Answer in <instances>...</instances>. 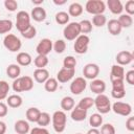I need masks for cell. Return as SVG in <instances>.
Segmentation results:
<instances>
[{"label": "cell", "mask_w": 134, "mask_h": 134, "mask_svg": "<svg viewBox=\"0 0 134 134\" xmlns=\"http://www.w3.org/2000/svg\"><path fill=\"white\" fill-rule=\"evenodd\" d=\"M87 87V82L86 79H84L83 76H77L75 79L72 80L71 84H70V92L74 95H79L82 92H84V90Z\"/></svg>", "instance_id": "cell-11"}, {"label": "cell", "mask_w": 134, "mask_h": 134, "mask_svg": "<svg viewBox=\"0 0 134 134\" xmlns=\"http://www.w3.org/2000/svg\"><path fill=\"white\" fill-rule=\"evenodd\" d=\"M52 46H53L52 41L50 39H48V38H44L36 46V51H37L38 54L47 55L52 50Z\"/></svg>", "instance_id": "cell-13"}, {"label": "cell", "mask_w": 134, "mask_h": 134, "mask_svg": "<svg viewBox=\"0 0 134 134\" xmlns=\"http://www.w3.org/2000/svg\"><path fill=\"white\" fill-rule=\"evenodd\" d=\"M76 66V60L72 55H67L63 60V67L69 68V69H75Z\"/></svg>", "instance_id": "cell-41"}, {"label": "cell", "mask_w": 134, "mask_h": 134, "mask_svg": "<svg viewBox=\"0 0 134 134\" xmlns=\"http://www.w3.org/2000/svg\"><path fill=\"white\" fill-rule=\"evenodd\" d=\"M70 117H71L72 120H74V121H83V120H85L86 117H87V111L84 110V109L79 108L77 106H74V108L71 110Z\"/></svg>", "instance_id": "cell-23"}, {"label": "cell", "mask_w": 134, "mask_h": 134, "mask_svg": "<svg viewBox=\"0 0 134 134\" xmlns=\"http://www.w3.org/2000/svg\"><path fill=\"white\" fill-rule=\"evenodd\" d=\"M107 28L108 31L112 35V36H118L120 35L122 28L119 24V22L117 21V19H111L107 22Z\"/></svg>", "instance_id": "cell-22"}, {"label": "cell", "mask_w": 134, "mask_h": 134, "mask_svg": "<svg viewBox=\"0 0 134 134\" xmlns=\"http://www.w3.org/2000/svg\"><path fill=\"white\" fill-rule=\"evenodd\" d=\"M41 114V111L36 108V107H30L26 110V113H25V116H26V119L27 121H30V122H37L38 119H39V116Z\"/></svg>", "instance_id": "cell-26"}, {"label": "cell", "mask_w": 134, "mask_h": 134, "mask_svg": "<svg viewBox=\"0 0 134 134\" xmlns=\"http://www.w3.org/2000/svg\"><path fill=\"white\" fill-rule=\"evenodd\" d=\"M53 3L55 5H63L66 3V0H53Z\"/></svg>", "instance_id": "cell-53"}, {"label": "cell", "mask_w": 134, "mask_h": 134, "mask_svg": "<svg viewBox=\"0 0 134 134\" xmlns=\"http://www.w3.org/2000/svg\"><path fill=\"white\" fill-rule=\"evenodd\" d=\"M59 87V82L57 81L55 77H49L45 83H44V89L47 92H54L58 90Z\"/></svg>", "instance_id": "cell-32"}, {"label": "cell", "mask_w": 134, "mask_h": 134, "mask_svg": "<svg viewBox=\"0 0 134 134\" xmlns=\"http://www.w3.org/2000/svg\"><path fill=\"white\" fill-rule=\"evenodd\" d=\"M87 134H100V132H99V130L97 128H91V129L88 130Z\"/></svg>", "instance_id": "cell-52"}, {"label": "cell", "mask_w": 134, "mask_h": 134, "mask_svg": "<svg viewBox=\"0 0 134 134\" xmlns=\"http://www.w3.org/2000/svg\"><path fill=\"white\" fill-rule=\"evenodd\" d=\"M49 63V60L47 58V55H41L38 54L35 60H34V64L37 68H45Z\"/></svg>", "instance_id": "cell-36"}, {"label": "cell", "mask_w": 134, "mask_h": 134, "mask_svg": "<svg viewBox=\"0 0 134 134\" xmlns=\"http://www.w3.org/2000/svg\"><path fill=\"white\" fill-rule=\"evenodd\" d=\"M4 7L8 12H15L18 8V2L16 0H5L4 1Z\"/></svg>", "instance_id": "cell-45"}, {"label": "cell", "mask_w": 134, "mask_h": 134, "mask_svg": "<svg viewBox=\"0 0 134 134\" xmlns=\"http://www.w3.org/2000/svg\"><path fill=\"white\" fill-rule=\"evenodd\" d=\"M111 110L117 114V115H121V116H130L132 113V107L129 103H125V102H115L111 105Z\"/></svg>", "instance_id": "cell-9"}, {"label": "cell", "mask_w": 134, "mask_h": 134, "mask_svg": "<svg viewBox=\"0 0 134 134\" xmlns=\"http://www.w3.org/2000/svg\"><path fill=\"white\" fill-rule=\"evenodd\" d=\"M75 134H83V133H75Z\"/></svg>", "instance_id": "cell-55"}, {"label": "cell", "mask_w": 134, "mask_h": 134, "mask_svg": "<svg viewBox=\"0 0 134 134\" xmlns=\"http://www.w3.org/2000/svg\"><path fill=\"white\" fill-rule=\"evenodd\" d=\"M21 36L27 40H30V39H34L36 36H37V29L34 25H30L27 29H25L24 31L21 32Z\"/></svg>", "instance_id": "cell-42"}, {"label": "cell", "mask_w": 134, "mask_h": 134, "mask_svg": "<svg viewBox=\"0 0 134 134\" xmlns=\"http://www.w3.org/2000/svg\"><path fill=\"white\" fill-rule=\"evenodd\" d=\"M117 21L119 22L121 28H129L133 24V18H132V16H130L128 14H121V15H119Z\"/></svg>", "instance_id": "cell-30"}, {"label": "cell", "mask_w": 134, "mask_h": 134, "mask_svg": "<svg viewBox=\"0 0 134 134\" xmlns=\"http://www.w3.org/2000/svg\"><path fill=\"white\" fill-rule=\"evenodd\" d=\"M13 22L9 19H0V35L7 34L13 28Z\"/></svg>", "instance_id": "cell-34"}, {"label": "cell", "mask_w": 134, "mask_h": 134, "mask_svg": "<svg viewBox=\"0 0 134 134\" xmlns=\"http://www.w3.org/2000/svg\"><path fill=\"white\" fill-rule=\"evenodd\" d=\"M100 134H115L116 130L112 124H104L100 126Z\"/></svg>", "instance_id": "cell-44"}, {"label": "cell", "mask_w": 134, "mask_h": 134, "mask_svg": "<svg viewBox=\"0 0 134 134\" xmlns=\"http://www.w3.org/2000/svg\"><path fill=\"white\" fill-rule=\"evenodd\" d=\"M94 106L99 114H107L111 111V102L106 94H98L94 98Z\"/></svg>", "instance_id": "cell-3"}, {"label": "cell", "mask_w": 134, "mask_h": 134, "mask_svg": "<svg viewBox=\"0 0 134 134\" xmlns=\"http://www.w3.org/2000/svg\"><path fill=\"white\" fill-rule=\"evenodd\" d=\"M52 49L57 52V53H63L66 49V42L62 39H59L57 40L54 43H53V46H52Z\"/></svg>", "instance_id": "cell-43"}, {"label": "cell", "mask_w": 134, "mask_h": 134, "mask_svg": "<svg viewBox=\"0 0 134 134\" xmlns=\"http://www.w3.org/2000/svg\"><path fill=\"white\" fill-rule=\"evenodd\" d=\"M6 129H7V127H6V124H5L4 121L0 120V134H5V132H6Z\"/></svg>", "instance_id": "cell-51"}, {"label": "cell", "mask_w": 134, "mask_h": 134, "mask_svg": "<svg viewBox=\"0 0 134 134\" xmlns=\"http://www.w3.org/2000/svg\"><path fill=\"white\" fill-rule=\"evenodd\" d=\"M50 120H51V116H50L49 113H47V112H41L37 124H38V126L45 128L46 126H48L50 124Z\"/></svg>", "instance_id": "cell-38"}, {"label": "cell", "mask_w": 134, "mask_h": 134, "mask_svg": "<svg viewBox=\"0 0 134 134\" xmlns=\"http://www.w3.org/2000/svg\"><path fill=\"white\" fill-rule=\"evenodd\" d=\"M3 45L8 51L17 52V51H19L21 49L22 42L17 36H15L13 34H7L3 39Z\"/></svg>", "instance_id": "cell-5"}, {"label": "cell", "mask_w": 134, "mask_h": 134, "mask_svg": "<svg viewBox=\"0 0 134 134\" xmlns=\"http://www.w3.org/2000/svg\"><path fill=\"white\" fill-rule=\"evenodd\" d=\"M7 113H8V106L5 103L0 102V117L6 116Z\"/></svg>", "instance_id": "cell-50"}, {"label": "cell", "mask_w": 134, "mask_h": 134, "mask_svg": "<svg viewBox=\"0 0 134 134\" xmlns=\"http://www.w3.org/2000/svg\"><path fill=\"white\" fill-rule=\"evenodd\" d=\"M85 10L93 16L102 15L106 10V3L103 0H88L85 4Z\"/></svg>", "instance_id": "cell-4"}, {"label": "cell", "mask_w": 134, "mask_h": 134, "mask_svg": "<svg viewBox=\"0 0 134 134\" xmlns=\"http://www.w3.org/2000/svg\"><path fill=\"white\" fill-rule=\"evenodd\" d=\"M94 26L96 27H103L104 25L107 24V18L104 14L102 15H95L92 17V22H91Z\"/></svg>", "instance_id": "cell-40"}, {"label": "cell", "mask_w": 134, "mask_h": 134, "mask_svg": "<svg viewBox=\"0 0 134 134\" xmlns=\"http://www.w3.org/2000/svg\"><path fill=\"white\" fill-rule=\"evenodd\" d=\"M21 73V67L18 64H9L6 68V74L8 77L16 80L20 76Z\"/></svg>", "instance_id": "cell-27"}, {"label": "cell", "mask_w": 134, "mask_h": 134, "mask_svg": "<svg viewBox=\"0 0 134 134\" xmlns=\"http://www.w3.org/2000/svg\"><path fill=\"white\" fill-rule=\"evenodd\" d=\"M124 9H126V14L132 16L134 14V0H128L124 6Z\"/></svg>", "instance_id": "cell-46"}, {"label": "cell", "mask_w": 134, "mask_h": 134, "mask_svg": "<svg viewBox=\"0 0 134 134\" xmlns=\"http://www.w3.org/2000/svg\"><path fill=\"white\" fill-rule=\"evenodd\" d=\"M31 2H32L36 6H40L41 4H43V2H44V1H43V0H32Z\"/></svg>", "instance_id": "cell-54"}, {"label": "cell", "mask_w": 134, "mask_h": 134, "mask_svg": "<svg viewBox=\"0 0 134 134\" xmlns=\"http://www.w3.org/2000/svg\"><path fill=\"white\" fill-rule=\"evenodd\" d=\"M61 108H62V111H71L74 106H75V102L73 99V97L71 96H64L62 99H61Z\"/></svg>", "instance_id": "cell-28"}, {"label": "cell", "mask_w": 134, "mask_h": 134, "mask_svg": "<svg viewBox=\"0 0 134 134\" xmlns=\"http://www.w3.org/2000/svg\"><path fill=\"white\" fill-rule=\"evenodd\" d=\"M12 88L15 92H27L34 88V80L28 75L19 76L14 80L12 84Z\"/></svg>", "instance_id": "cell-1"}, {"label": "cell", "mask_w": 134, "mask_h": 134, "mask_svg": "<svg viewBox=\"0 0 134 134\" xmlns=\"http://www.w3.org/2000/svg\"><path fill=\"white\" fill-rule=\"evenodd\" d=\"M133 60H134L133 53L131 51H128V50H121L115 57V61H116L117 65H119V66L129 65Z\"/></svg>", "instance_id": "cell-15"}, {"label": "cell", "mask_w": 134, "mask_h": 134, "mask_svg": "<svg viewBox=\"0 0 134 134\" xmlns=\"http://www.w3.org/2000/svg\"><path fill=\"white\" fill-rule=\"evenodd\" d=\"M29 134H49V131L43 127H35L29 131Z\"/></svg>", "instance_id": "cell-48"}, {"label": "cell", "mask_w": 134, "mask_h": 134, "mask_svg": "<svg viewBox=\"0 0 134 134\" xmlns=\"http://www.w3.org/2000/svg\"><path fill=\"white\" fill-rule=\"evenodd\" d=\"M81 35L79 22H69L63 29V36L67 41H74Z\"/></svg>", "instance_id": "cell-6"}, {"label": "cell", "mask_w": 134, "mask_h": 134, "mask_svg": "<svg viewBox=\"0 0 134 134\" xmlns=\"http://www.w3.org/2000/svg\"><path fill=\"white\" fill-rule=\"evenodd\" d=\"M79 108L81 109H84L86 111H88V109H90L92 106H94V98L90 97V96H86V97H83L79 104L76 105Z\"/></svg>", "instance_id": "cell-33"}, {"label": "cell", "mask_w": 134, "mask_h": 134, "mask_svg": "<svg viewBox=\"0 0 134 134\" xmlns=\"http://www.w3.org/2000/svg\"><path fill=\"white\" fill-rule=\"evenodd\" d=\"M90 90L98 95V94H103L106 90V83L105 81L100 80V79H95V80H92L91 83H90Z\"/></svg>", "instance_id": "cell-17"}, {"label": "cell", "mask_w": 134, "mask_h": 134, "mask_svg": "<svg viewBox=\"0 0 134 134\" xmlns=\"http://www.w3.org/2000/svg\"><path fill=\"white\" fill-rule=\"evenodd\" d=\"M125 80H126V82H127L129 85H131V86L134 85V70H133V69H131V70H129V71L126 72V74H125Z\"/></svg>", "instance_id": "cell-47"}, {"label": "cell", "mask_w": 134, "mask_h": 134, "mask_svg": "<svg viewBox=\"0 0 134 134\" xmlns=\"http://www.w3.org/2000/svg\"><path fill=\"white\" fill-rule=\"evenodd\" d=\"M83 5L79 2H73L68 7V15L71 17H79L83 14Z\"/></svg>", "instance_id": "cell-29"}, {"label": "cell", "mask_w": 134, "mask_h": 134, "mask_svg": "<svg viewBox=\"0 0 134 134\" xmlns=\"http://www.w3.org/2000/svg\"><path fill=\"white\" fill-rule=\"evenodd\" d=\"M14 129L17 134H27L30 131V127L27 120L25 119H19L15 122Z\"/></svg>", "instance_id": "cell-21"}, {"label": "cell", "mask_w": 134, "mask_h": 134, "mask_svg": "<svg viewBox=\"0 0 134 134\" xmlns=\"http://www.w3.org/2000/svg\"><path fill=\"white\" fill-rule=\"evenodd\" d=\"M89 43H90V38L87 35H80L74 40V44H73L74 51L79 54L86 53L89 47Z\"/></svg>", "instance_id": "cell-8"}, {"label": "cell", "mask_w": 134, "mask_h": 134, "mask_svg": "<svg viewBox=\"0 0 134 134\" xmlns=\"http://www.w3.org/2000/svg\"><path fill=\"white\" fill-rule=\"evenodd\" d=\"M107 6L109 7V10L113 15H121L124 10V5L120 0H108Z\"/></svg>", "instance_id": "cell-20"}, {"label": "cell", "mask_w": 134, "mask_h": 134, "mask_svg": "<svg viewBox=\"0 0 134 134\" xmlns=\"http://www.w3.org/2000/svg\"><path fill=\"white\" fill-rule=\"evenodd\" d=\"M69 19H70V16L68 15L67 12H59L55 14L54 16V20L55 22L59 24V25H66L69 23Z\"/></svg>", "instance_id": "cell-31"}, {"label": "cell", "mask_w": 134, "mask_h": 134, "mask_svg": "<svg viewBox=\"0 0 134 134\" xmlns=\"http://www.w3.org/2000/svg\"><path fill=\"white\" fill-rule=\"evenodd\" d=\"M110 81H125V69L117 64L112 65L110 71Z\"/></svg>", "instance_id": "cell-16"}, {"label": "cell", "mask_w": 134, "mask_h": 134, "mask_svg": "<svg viewBox=\"0 0 134 134\" xmlns=\"http://www.w3.org/2000/svg\"><path fill=\"white\" fill-rule=\"evenodd\" d=\"M80 24V29H81V35H87L92 31V23L89 20H82L79 22Z\"/></svg>", "instance_id": "cell-39"}, {"label": "cell", "mask_w": 134, "mask_h": 134, "mask_svg": "<svg viewBox=\"0 0 134 134\" xmlns=\"http://www.w3.org/2000/svg\"><path fill=\"white\" fill-rule=\"evenodd\" d=\"M112 90L111 96L115 99H121L126 96V87L125 81H112Z\"/></svg>", "instance_id": "cell-10"}, {"label": "cell", "mask_w": 134, "mask_h": 134, "mask_svg": "<svg viewBox=\"0 0 134 134\" xmlns=\"http://www.w3.org/2000/svg\"><path fill=\"white\" fill-rule=\"evenodd\" d=\"M23 104V99L19 94H12L6 98V105L9 108H19Z\"/></svg>", "instance_id": "cell-25"}, {"label": "cell", "mask_w": 134, "mask_h": 134, "mask_svg": "<svg viewBox=\"0 0 134 134\" xmlns=\"http://www.w3.org/2000/svg\"><path fill=\"white\" fill-rule=\"evenodd\" d=\"M17 64L19 66H28L31 64L32 62V58L31 55L28 53V52H24V51H21L17 54Z\"/></svg>", "instance_id": "cell-24"}, {"label": "cell", "mask_w": 134, "mask_h": 134, "mask_svg": "<svg viewBox=\"0 0 134 134\" xmlns=\"http://www.w3.org/2000/svg\"><path fill=\"white\" fill-rule=\"evenodd\" d=\"M99 74V67L95 63H88L83 68V77L87 80H95Z\"/></svg>", "instance_id": "cell-12"}, {"label": "cell", "mask_w": 134, "mask_h": 134, "mask_svg": "<svg viewBox=\"0 0 134 134\" xmlns=\"http://www.w3.org/2000/svg\"><path fill=\"white\" fill-rule=\"evenodd\" d=\"M49 77V71L46 68H36L34 71V79L39 84H44Z\"/></svg>", "instance_id": "cell-19"}, {"label": "cell", "mask_w": 134, "mask_h": 134, "mask_svg": "<svg viewBox=\"0 0 134 134\" xmlns=\"http://www.w3.org/2000/svg\"><path fill=\"white\" fill-rule=\"evenodd\" d=\"M51 121H52V127L53 130L57 133H62L65 131L66 128V122H67V116L66 113L62 110L54 111L52 116H51Z\"/></svg>", "instance_id": "cell-2"}, {"label": "cell", "mask_w": 134, "mask_h": 134, "mask_svg": "<svg viewBox=\"0 0 134 134\" xmlns=\"http://www.w3.org/2000/svg\"><path fill=\"white\" fill-rule=\"evenodd\" d=\"M30 15L25 12V10H20L17 13L16 16V27L21 34L25 29H27L31 24H30Z\"/></svg>", "instance_id": "cell-7"}, {"label": "cell", "mask_w": 134, "mask_h": 134, "mask_svg": "<svg viewBox=\"0 0 134 134\" xmlns=\"http://www.w3.org/2000/svg\"><path fill=\"white\" fill-rule=\"evenodd\" d=\"M9 89L10 87L6 81H0V102L7 98Z\"/></svg>", "instance_id": "cell-37"}, {"label": "cell", "mask_w": 134, "mask_h": 134, "mask_svg": "<svg viewBox=\"0 0 134 134\" xmlns=\"http://www.w3.org/2000/svg\"><path fill=\"white\" fill-rule=\"evenodd\" d=\"M47 17V13L45 8L42 6H35L30 13V18L34 19L36 22H43Z\"/></svg>", "instance_id": "cell-18"}, {"label": "cell", "mask_w": 134, "mask_h": 134, "mask_svg": "<svg viewBox=\"0 0 134 134\" xmlns=\"http://www.w3.org/2000/svg\"><path fill=\"white\" fill-rule=\"evenodd\" d=\"M126 129L129 132L134 131V117L133 116H129L128 119L126 120Z\"/></svg>", "instance_id": "cell-49"}, {"label": "cell", "mask_w": 134, "mask_h": 134, "mask_svg": "<svg viewBox=\"0 0 134 134\" xmlns=\"http://www.w3.org/2000/svg\"><path fill=\"white\" fill-rule=\"evenodd\" d=\"M89 124L91 128H98L103 125V116L99 113H93L89 117Z\"/></svg>", "instance_id": "cell-35"}, {"label": "cell", "mask_w": 134, "mask_h": 134, "mask_svg": "<svg viewBox=\"0 0 134 134\" xmlns=\"http://www.w3.org/2000/svg\"><path fill=\"white\" fill-rule=\"evenodd\" d=\"M75 74V69H69V68H65V67H62L58 73H57V81L61 84H65L69 81H71L73 79Z\"/></svg>", "instance_id": "cell-14"}]
</instances>
